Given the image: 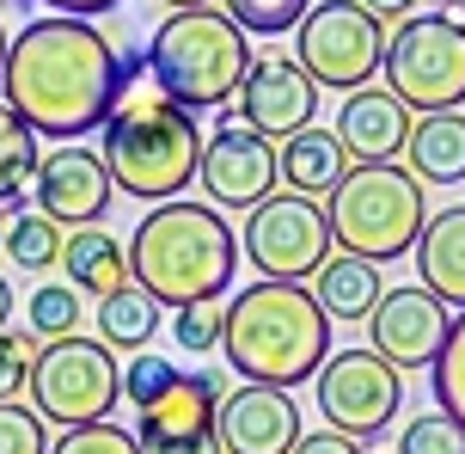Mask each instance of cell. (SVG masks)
Here are the masks:
<instances>
[{
    "mask_svg": "<svg viewBox=\"0 0 465 454\" xmlns=\"http://www.w3.org/2000/svg\"><path fill=\"white\" fill-rule=\"evenodd\" d=\"M0 93L37 136L80 142L86 129H104L123 98V55L93 19L44 13L13 37Z\"/></svg>",
    "mask_w": 465,
    "mask_h": 454,
    "instance_id": "1",
    "label": "cell"
},
{
    "mask_svg": "<svg viewBox=\"0 0 465 454\" xmlns=\"http://www.w3.org/2000/svg\"><path fill=\"white\" fill-rule=\"evenodd\" d=\"M98 160L111 172V185L135 203H178L190 191V178L203 172V129L184 105L153 86L147 74V49L123 55V98L104 117V147Z\"/></svg>",
    "mask_w": 465,
    "mask_h": 454,
    "instance_id": "2",
    "label": "cell"
},
{
    "mask_svg": "<svg viewBox=\"0 0 465 454\" xmlns=\"http://www.w3.org/2000/svg\"><path fill=\"white\" fill-rule=\"evenodd\" d=\"M221 357L252 387H301L331 357V319L306 283H245L227 301Z\"/></svg>",
    "mask_w": 465,
    "mask_h": 454,
    "instance_id": "3",
    "label": "cell"
},
{
    "mask_svg": "<svg viewBox=\"0 0 465 454\" xmlns=\"http://www.w3.org/2000/svg\"><path fill=\"white\" fill-rule=\"evenodd\" d=\"M239 264V239H232L221 209L203 203H160L135 221L129 239V277H135L160 308H196V301H221Z\"/></svg>",
    "mask_w": 465,
    "mask_h": 454,
    "instance_id": "4",
    "label": "cell"
},
{
    "mask_svg": "<svg viewBox=\"0 0 465 454\" xmlns=\"http://www.w3.org/2000/svg\"><path fill=\"white\" fill-rule=\"evenodd\" d=\"M252 44H245V31L227 19V13H172V19L153 31V44H147V74H153V86H160L172 105H184L190 117L196 111H221L239 98L245 86V74H252Z\"/></svg>",
    "mask_w": 465,
    "mask_h": 454,
    "instance_id": "5",
    "label": "cell"
},
{
    "mask_svg": "<svg viewBox=\"0 0 465 454\" xmlns=\"http://www.w3.org/2000/svg\"><path fill=\"white\" fill-rule=\"evenodd\" d=\"M325 221L331 246H343L349 258L392 264L417 252L429 227V197H422V178H411L404 166H349L325 203Z\"/></svg>",
    "mask_w": 465,
    "mask_h": 454,
    "instance_id": "6",
    "label": "cell"
},
{
    "mask_svg": "<svg viewBox=\"0 0 465 454\" xmlns=\"http://www.w3.org/2000/svg\"><path fill=\"white\" fill-rule=\"evenodd\" d=\"M380 74H386V93L417 117L460 111L465 105V19H453V13L398 19V31L386 37Z\"/></svg>",
    "mask_w": 465,
    "mask_h": 454,
    "instance_id": "7",
    "label": "cell"
},
{
    "mask_svg": "<svg viewBox=\"0 0 465 454\" xmlns=\"http://www.w3.org/2000/svg\"><path fill=\"white\" fill-rule=\"evenodd\" d=\"M31 411L44 424H62V430H80V424H104V411L123 399V368H116V350H104L98 338H55L37 350V368H31Z\"/></svg>",
    "mask_w": 465,
    "mask_h": 454,
    "instance_id": "8",
    "label": "cell"
},
{
    "mask_svg": "<svg viewBox=\"0 0 465 454\" xmlns=\"http://www.w3.org/2000/svg\"><path fill=\"white\" fill-rule=\"evenodd\" d=\"M294 62L312 74V86L361 93L386 62V25L361 0H312V13L294 31Z\"/></svg>",
    "mask_w": 465,
    "mask_h": 454,
    "instance_id": "9",
    "label": "cell"
},
{
    "mask_svg": "<svg viewBox=\"0 0 465 454\" xmlns=\"http://www.w3.org/2000/svg\"><path fill=\"white\" fill-rule=\"evenodd\" d=\"M239 258H252L263 283H306V277H319L325 258H331L325 203L319 197H294V191L263 197L252 216H245Z\"/></svg>",
    "mask_w": 465,
    "mask_h": 454,
    "instance_id": "10",
    "label": "cell"
},
{
    "mask_svg": "<svg viewBox=\"0 0 465 454\" xmlns=\"http://www.w3.org/2000/svg\"><path fill=\"white\" fill-rule=\"evenodd\" d=\"M312 399L325 411V430H343L355 442H373L398 424L404 406V375L373 350H331L325 368L312 375Z\"/></svg>",
    "mask_w": 465,
    "mask_h": 454,
    "instance_id": "11",
    "label": "cell"
},
{
    "mask_svg": "<svg viewBox=\"0 0 465 454\" xmlns=\"http://www.w3.org/2000/svg\"><path fill=\"white\" fill-rule=\"evenodd\" d=\"M232 387L221 368L209 375H178L153 406L135 411V442L141 454H221V430H214V411Z\"/></svg>",
    "mask_w": 465,
    "mask_h": 454,
    "instance_id": "12",
    "label": "cell"
},
{
    "mask_svg": "<svg viewBox=\"0 0 465 454\" xmlns=\"http://www.w3.org/2000/svg\"><path fill=\"white\" fill-rule=\"evenodd\" d=\"M196 178H203L214 209H245L252 216L257 203L276 197V185H282V147L227 111L221 129L203 142V172Z\"/></svg>",
    "mask_w": 465,
    "mask_h": 454,
    "instance_id": "13",
    "label": "cell"
},
{
    "mask_svg": "<svg viewBox=\"0 0 465 454\" xmlns=\"http://www.w3.org/2000/svg\"><path fill=\"white\" fill-rule=\"evenodd\" d=\"M447 332H453V313H447L422 283L386 288L380 308L368 313V338H373L368 350H373V357H386L398 375H404V368H435Z\"/></svg>",
    "mask_w": 465,
    "mask_h": 454,
    "instance_id": "14",
    "label": "cell"
},
{
    "mask_svg": "<svg viewBox=\"0 0 465 454\" xmlns=\"http://www.w3.org/2000/svg\"><path fill=\"white\" fill-rule=\"evenodd\" d=\"M232 105H239L232 117L252 123L257 136H270V142L282 147L288 136L312 129V111H319V86H312V74H306L294 55H257Z\"/></svg>",
    "mask_w": 465,
    "mask_h": 454,
    "instance_id": "15",
    "label": "cell"
},
{
    "mask_svg": "<svg viewBox=\"0 0 465 454\" xmlns=\"http://www.w3.org/2000/svg\"><path fill=\"white\" fill-rule=\"evenodd\" d=\"M111 197L116 185L93 147L62 142L55 154H44V166H37V216H49L55 227H98Z\"/></svg>",
    "mask_w": 465,
    "mask_h": 454,
    "instance_id": "16",
    "label": "cell"
},
{
    "mask_svg": "<svg viewBox=\"0 0 465 454\" xmlns=\"http://www.w3.org/2000/svg\"><path fill=\"white\" fill-rule=\"evenodd\" d=\"M214 430H221V454H294L301 442V406L282 393V387H232L221 411H214Z\"/></svg>",
    "mask_w": 465,
    "mask_h": 454,
    "instance_id": "17",
    "label": "cell"
},
{
    "mask_svg": "<svg viewBox=\"0 0 465 454\" xmlns=\"http://www.w3.org/2000/svg\"><path fill=\"white\" fill-rule=\"evenodd\" d=\"M411 111L398 105L386 86H361V93H343V111H337V142H343L349 166H392L404 142H411Z\"/></svg>",
    "mask_w": 465,
    "mask_h": 454,
    "instance_id": "18",
    "label": "cell"
},
{
    "mask_svg": "<svg viewBox=\"0 0 465 454\" xmlns=\"http://www.w3.org/2000/svg\"><path fill=\"white\" fill-rule=\"evenodd\" d=\"M411 258H417L422 288H429L441 308H460L465 313V203L429 216V227H422V239H417V252H411Z\"/></svg>",
    "mask_w": 465,
    "mask_h": 454,
    "instance_id": "19",
    "label": "cell"
},
{
    "mask_svg": "<svg viewBox=\"0 0 465 454\" xmlns=\"http://www.w3.org/2000/svg\"><path fill=\"white\" fill-rule=\"evenodd\" d=\"M404 172L422 185H460L465 178V111H435L411 123Z\"/></svg>",
    "mask_w": 465,
    "mask_h": 454,
    "instance_id": "20",
    "label": "cell"
},
{
    "mask_svg": "<svg viewBox=\"0 0 465 454\" xmlns=\"http://www.w3.org/2000/svg\"><path fill=\"white\" fill-rule=\"evenodd\" d=\"M62 270H68V288L93 295V301L116 295L123 283H135L129 277V246L116 234H104V227H74L68 246H62Z\"/></svg>",
    "mask_w": 465,
    "mask_h": 454,
    "instance_id": "21",
    "label": "cell"
},
{
    "mask_svg": "<svg viewBox=\"0 0 465 454\" xmlns=\"http://www.w3.org/2000/svg\"><path fill=\"white\" fill-rule=\"evenodd\" d=\"M343 172H349V154L337 142V129H319L312 123V129L282 142V185L294 197H331L343 185Z\"/></svg>",
    "mask_w": 465,
    "mask_h": 454,
    "instance_id": "22",
    "label": "cell"
},
{
    "mask_svg": "<svg viewBox=\"0 0 465 454\" xmlns=\"http://www.w3.org/2000/svg\"><path fill=\"white\" fill-rule=\"evenodd\" d=\"M380 264L368 258H325V270L312 277V301L325 308V319H368L380 308Z\"/></svg>",
    "mask_w": 465,
    "mask_h": 454,
    "instance_id": "23",
    "label": "cell"
},
{
    "mask_svg": "<svg viewBox=\"0 0 465 454\" xmlns=\"http://www.w3.org/2000/svg\"><path fill=\"white\" fill-rule=\"evenodd\" d=\"M153 332H160V301H153L141 283H123L116 295L98 301V344H104V350L141 357V350L153 344Z\"/></svg>",
    "mask_w": 465,
    "mask_h": 454,
    "instance_id": "24",
    "label": "cell"
},
{
    "mask_svg": "<svg viewBox=\"0 0 465 454\" xmlns=\"http://www.w3.org/2000/svg\"><path fill=\"white\" fill-rule=\"evenodd\" d=\"M44 154H37V129L0 98V209L6 203H25V185L37 178Z\"/></svg>",
    "mask_w": 465,
    "mask_h": 454,
    "instance_id": "25",
    "label": "cell"
},
{
    "mask_svg": "<svg viewBox=\"0 0 465 454\" xmlns=\"http://www.w3.org/2000/svg\"><path fill=\"white\" fill-rule=\"evenodd\" d=\"M6 258L19 264V270H49V264H62V246H68V234L55 227L49 216H37V209H19V216H6Z\"/></svg>",
    "mask_w": 465,
    "mask_h": 454,
    "instance_id": "26",
    "label": "cell"
},
{
    "mask_svg": "<svg viewBox=\"0 0 465 454\" xmlns=\"http://www.w3.org/2000/svg\"><path fill=\"white\" fill-rule=\"evenodd\" d=\"M25 319H31V338L37 344H55V338H80V319H86V295L68 283H37L31 301H25Z\"/></svg>",
    "mask_w": 465,
    "mask_h": 454,
    "instance_id": "27",
    "label": "cell"
},
{
    "mask_svg": "<svg viewBox=\"0 0 465 454\" xmlns=\"http://www.w3.org/2000/svg\"><path fill=\"white\" fill-rule=\"evenodd\" d=\"M245 37H282V31H301V19L312 13V0H221Z\"/></svg>",
    "mask_w": 465,
    "mask_h": 454,
    "instance_id": "28",
    "label": "cell"
},
{
    "mask_svg": "<svg viewBox=\"0 0 465 454\" xmlns=\"http://www.w3.org/2000/svg\"><path fill=\"white\" fill-rule=\"evenodd\" d=\"M429 375H435V406L465 430V313L453 319V332H447V344H441V357H435Z\"/></svg>",
    "mask_w": 465,
    "mask_h": 454,
    "instance_id": "29",
    "label": "cell"
},
{
    "mask_svg": "<svg viewBox=\"0 0 465 454\" xmlns=\"http://www.w3.org/2000/svg\"><path fill=\"white\" fill-rule=\"evenodd\" d=\"M221 332H227V308H221V301L178 308V319H172V338H178V350H190V357H209V350H221Z\"/></svg>",
    "mask_w": 465,
    "mask_h": 454,
    "instance_id": "30",
    "label": "cell"
},
{
    "mask_svg": "<svg viewBox=\"0 0 465 454\" xmlns=\"http://www.w3.org/2000/svg\"><path fill=\"white\" fill-rule=\"evenodd\" d=\"M398 454H465V430L447 411H422L398 430Z\"/></svg>",
    "mask_w": 465,
    "mask_h": 454,
    "instance_id": "31",
    "label": "cell"
},
{
    "mask_svg": "<svg viewBox=\"0 0 465 454\" xmlns=\"http://www.w3.org/2000/svg\"><path fill=\"white\" fill-rule=\"evenodd\" d=\"M49 454H141L135 430H123V424H80V430H62L49 442Z\"/></svg>",
    "mask_w": 465,
    "mask_h": 454,
    "instance_id": "32",
    "label": "cell"
},
{
    "mask_svg": "<svg viewBox=\"0 0 465 454\" xmlns=\"http://www.w3.org/2000/svg\"><path fill=\"white\" fill-rule=\"evenodd\" d=\"M178 375H184V368H178L172 357H147V350H141V357H129V368H123V399H129L135 411L153 406V399H160Z\"/></svg>",
    "mask_w": 465,
    "mask_h": 454,
    "instance_id": "33",
    "label": "cell"
},
{
    "mask_svg": "<svg viewBox=\"0 0 465 454\" xmlns=\"http://www.w3.org/2000/svg\"><path fill=\"white\" fill-rule=\"evenodd\" d=\"M0 454H49V424L31 406H0Z\"/></svg>",
    "mask_w": 465,
    "mask_h": 454,
    "instance_id": "34",
    "label": "cell"
},
{
    "mask_svg": "<svg viewBox=\"0 0 465 454\" xmlns=\"http://www.w3.org/2000/svg\"><path fill=\"white\" fill-rule=\"evenodd\" d=\"M37 350H44V344H37L31 332H13V326L0 332V406H6V399H13L25 381H31V368H37Z\"/></svg>",
    "mask_w": 465,
    "mask_h": 454,
    "instance_id": "35",
    "label": "cell"
},
{
    "mask_svg": "<svg viewBox=\"0 0 465 454\" xmlns=\"http://www.w3.org/2000/svg\"><path fill=\"white\" fill-rule=\"evenodd\" d=\"M294 454H368L355 436H343V430H312V436H301L294 442Z\"/></svg>",
    "mask_w": 465,
    "mask_h": 454,
    "instance_id": "36",
    "label": "cell"
},
{
    "mask_svg": "<svg viewBox=\"0 0 465 454\" xmlns=\"http://www.w3.org/2000/svg\"><path fill=\"white\" fill-rule=\"evenodd\" d=\"M49 13H62V19H86V13H111L123 0H44Z\"/></svg>",
    "mask_w": 465,
    "mask_h": 454,
    "instance_id": "37",
    "label": "cell"
},
{
    "mask_svg": "<svg viewBox=\"0 0 465 454\" xmlns=\"http://www.w3.org/2000/svg\"><path fill=\"white\" fill-rule=\"evenodd\" d=\"M361 6H368L380 25H386V19H411V13H417V0H361Z\"/></svg>",
    "mask_w": 465,
    "mask_h": 454,
    "instance_id": "38",
    "label": "cell"
},
{
    "mask_svg": "<svg viewBox=\"0 0 465 454\" xmlns=\"http://www.w3.org/2000/svg\"><path fill=\"white\" fill-rule=\"evenodd\" d=\"M6 319H13V283L0 277V332H6Z\"/></svg>",
    "mask_w": 465,
    "mask_h": 454,
    "instance_id": "39",
    "label": "cell"
},
{
    "mask_svg": "<svg viewBox=\"0 0 465 454\" xmlns=\"http://www.w3.org/2000/svg\"><path fill=\"white\" fill-rule=\"evenodd\" d=\"M160 6H172V13H203V6H214V0H160Z\"/></svg>",
    "mask_w": 465,
    "mask_h": 454,
    "instance_id": "40",
    "label": "cell"
},
{
    "mask_svg": "<svg viewBox=\"0 0 465 454\" xmlns=\"http://www.w3.org/2000/svg\"><path fill=\"white\" fill-rule=\"evenodd\" d=\"M6 49H13V37H6V25H0V68H6Z\"/></svg>",
    "mask_w": 465,
    "mask_h": 454,
    "instance_id": "41",
    "label": "cell"
},
{
    "mask_svg": "<svg viewBox=\"0 0 465 454\" xmlns=\"http://www.w3.org/2000/svg\"><path fill=\"white\" fill-rule=\"evenodd\" d=\"M0 239H6V209H0Z\"/></svg>",
    "mask_w": 465,
    "mask_h": 454,
    "instance_id": "42",
    "label": "cell"
},
{
    "mask_svg": "<svg viewBox=\"0 0 465 454\" xmlns=\"http://www.w3.org/2000/svg\"><path fill=\"white\" fill-rule=\"evenodd\" d=\"M0 6H19V0H0Z\"/></svg>",
    "mask_w": 465,
    "mask_h": 454,
    "instance_id": "43",
    "label": "cell"
}]
</instances>
